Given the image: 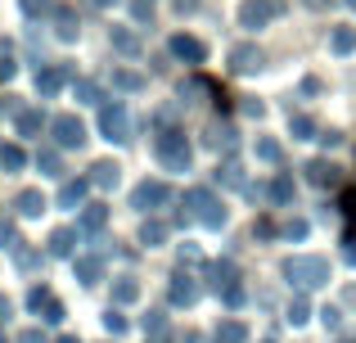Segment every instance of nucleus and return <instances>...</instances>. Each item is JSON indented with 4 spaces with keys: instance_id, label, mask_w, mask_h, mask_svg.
Segmentation results:
<instances>
[{
    "instance_id": "de8ad7c7",
    "label": "nucleus",
    "mask_w": 356,
    "mask_h": 343,
    "mask_svg": "<svg viewBox=\"0 0 356 343\" xmlns=\"http://www.w3.org/2000/svg\"><path fill=\"white\" fill-rule=\"evenodd\" d=\"M252 235H257V239H270V235H275V221H266V217H261L257 226H252Z\"/></svg>"
},
{
    "instance_id": "39448f33",
    "label": "nucleus",
    "mask_w": 356,
    "mask_h": 343,
    "mask_svg": "<svg viewBox=\"0 0 356 343\" xmlns=\"http://www.w3.org/2000/svg\"><path fill=\"white\" fill-rule=\"evenodd\" d=\"M275 14H284V0H243L239 5V27H266Z\"/></svg>"
},
{
    "instance_id": "ddd939ff",
    "label": "nucleus",
    "mask_w": 356,
    "mask_h": 343,
    "mask_svg": "<svg viewBox=\"0 0 356 343\" xmlns=\"http://www.w3.org/2000/svg\"><path fill=\"white\" fill-rule=\"evenodd\" d=\"M86 194H90V176L63 181L59 185V208H86Z\"/></svg>"
},
{
    "instance_id": "09e8293b",
    "label": "nucleus",
    "mask_w": 356,
    "mask_h": 343,
    "mask_svg": "<svg viewBox=\"0 0 356 343\" xmlns=\"http://www.w3.org/2000/svg\"><path fill=\"white\" fill-rule=\"evenodd\" d=\"M343 257H348V262L356 266V235H348V239H343Z\"/></svg>"
},
{
    "instance_id": "20e7f679",
    "label": "nucleus",
    "mask_w": 356,
    "mask_h": 343,
    "mask_svg": "<svg viewBox=\"0 0 356 343\" xmlns=\"http://www.w3.org/2000/svg\"><path fill=\"white\" fill-rule=\"evenodd\" d=\"M99 136L104 141H113V145H127L131 141V118H127V109L118 104H99Z\"/></svg>"
},
{
    "instance_id": "2eb2a0df",
    "label": "nucleus",
    "mask_w": 356,
    "mask_h": 343,
    "mask_svg": "<svg viewBox=\"0 0 356 343\" xmlns=\"http://www.w3.org/2000/svg\"><path fill=\"white\" fill-rule=\"evenodd\" d=\"M261 63H266V59H261L257 45H235V50H230V68H235V72H257Z\"/></svg>"
},
{
    "instance_id": "4be33fe9",
    "label": "nucleus",
    "mask_w": 356,
    "mask_h": 343,
    "mask_svg": "<svg viewBox=\"0 0 356 343\" xmlns=\"http://www.w3.org/2000/svg\"><path fill=\"white\" fill-rule=\"evenodd\" d=\"M136 298H140V280H136V276H118V280H113V303L127 308V303H136Z\"/></svg>"
},
{
    "instance_id": "603ef678",
    "label": "nucleus",
    "mask_w": 356,
    "mask_h": 343,
    "mask_svg": "<svg viewBox=\"0 0 356 343\" xmlns=\"http://www.w3.org/2000/svg\"><path fill=\"white\" fill-rule=\"evenodd\" d=\"M9 312H14V308H9V298H5V294H0V326H5V321H9Z\"/></svg>"
},
{
    "instance_id": "f03ea898",
    "label": "nucleus",
    "mask_w": 356,
    "mask_h": 343,
    "mask_svg": "<svg viewBox=\"0 0 356 343\" xmlns=\"http://www.w3.org/2000/svg\"><path fill=\"white\" fill-rule=\"evenodd\" d=\"M185 208H190V217L199 221V226H208V230H221L230 221V212H226V203L217 199V194L208 190V185H194L190 194H185Z\"/></svg>"
},
{
    "instance_id": "8fccbe9b",
    "label": "nucleus",
    "mask_w": 356,
    "mask_h": 343,
    "mask_svg": "<svg viewBox=\"0 0 356 343\" xmlns=\"http://www.w3.org/2000/svg\"><path fill=\"white\" fill-rule=\"evenodd\" d=\"M18 343H45V335H41V330H23V335H18Z\"/></svg>"
},
{
    "instance_id": "423d86ee",
    "label": "nucleus",
    "mask_w": 356,
    "mask_h": 343,
    "mask_svg": "<svg viewBox=\"0 0 356 343\" xmlns=\"http://www.w3.org/2000/svg\"><path fill=\"white\" fill-rule=\"evenodd\" d=\"M50 131H54V145H59V150H81V145H86V127L72 113H59L50 122Z\"/></svg>"
},
{
    "instance_id": "ea45409f",
    "label": "nucleus",
    "mask_w": 356,
    "mask_h": 343,
    "mask_svg": "<svg viewBox=\"0 0 356 343\" xmlns=\"http://www.w3.org/2000/svg\"><path fill=\"white\" fill-rule=\"evenodd\" d=\"M104 330H108V335H113V339H118V335H127V317L108 308V312H104Z\"/></svg>"
},
{
    "instance_id": "4c0bfd02",
    "label": "nucleus",
    "mask_w": 356,
    "mask_h": 343,
    "mask_svg": "<svg viewBox=\"0 0 356 343\" xmlns=\"http://www.w3.org/2000/svg\"><path fill=\"white\" fill-rule=\"evenodd\" d=\"M307 321H312V308H307V298L298 294V298L289 303V326H307Z\"/></svg>"
},
{
    "instance_id": "412c9836",
    "label": "nucleus",
    "mask_w": 356,
    "mask_h": 343,
    "mask_svg": "<svg viewBox=\"0 0 356 343\" xmlns=\"http://www.w3.org/2000/svg\"><path fill=\"white\" fill-rule=\"evenodd\" d=\"M266 194H270V203H293V199H298V185H293V176H284V172H280L275 181L266 185Z\"/></svg>"
},
{
    "instance_id": "dca6fc26",
    "label": "nucleus",
    "mask_w": 356,
    "mask_h": 343,
    "mask_svg": "<svg viewBox=\"0 0 356 343\" xmlns=\"http://www.w3.org/2000/svg\"><path fill=\"white\" fill-rule=\"evenodd\" d=\"M77 226H81V235H99V230L108 226V208H104V203H86Z\"/></svg>"
},
{
    "instance_id": "cd10ccee",
    "label": "nucleus",
    "mask_w": 356,
    "mask_h": 343,
    "mask_svg": "<svg viewBox=\"0 0 356 343\" xmlns=\"http://www.w3.org/2000/svg\"><path fill=\"white\" fill-rule=\"evenodd\" d=\"M72 90H77V104H104V99H99V81H90V77H77Z\"/></svg>"
},
{
    "instance_id": "052dcab7",
    "label": "nucleus",
    "mask_w": 356,
    "mask_h": 343,
    "mask_svg": "<svg viewBox=\"0 0 356 343\" xmlns=\"http://www.w3.org/2000/svg\"><path fill=\"white\" fill-rule=\"evenodd\" d=\"M352 9H356V0H352Z\"/></svg>"
},
{
    "instance_id": "473e14b6",
    "label": "nucleus",
    "mask_w": 356,
    "mask_h": 343,
    "mask_svg": "<svg viewBox=\"0 0 356 343\" xmlns=\"http://www.w3.org/2000/svg\"><path fill=\"white\" fill-rule=\"evenodd\" d=\"M113 86L118 90H140V86H145V77H140L136 68H113Z\"/></svg>"
},
{
    "instance_id": "7c9ffc66",
    "label": "nucleus",
    "mask_w": 356,
    "mask_h": 343,
    "mask_svg": "<svg viewBox=\"0 0 356 343\" xmlns=\"http://www.w3.org/2000/svg\"><path fill=\"white\" fill-rule=\"evenodd\" d=\"M289 131H293V141H312V136H316V122L307 113H289Z\"/></svg>"
},
{
    "instance_id": "aec40b11",
    "label": "nucleus",
    "mask_w": 356,
    "mask_h": 343,
    "mask_svg": "<svg viewBox=\"0 0 356 343\" xmlns=\"http://www.w3.org/2000/svg\"><path fill=\"white\" fill-rule=\"evenodd\" d=\"M14 208H18V217H41V212H45V194L41 190H23L14 199Z\"/></svg>"
},
{
    "instance_id": "a878e982",
    "label": "nucleus",
    "mask_w": 356,
    "mask_h": 343,
    "mask_svg": "<svg viewBox=\"0 0 356 343\" xmlns=\"http://www.w3.org/2000/svg\"><path fill=\"white\" fill-rule=\"evenodd\" d=\"M14 127H18V136H41V113L36 109H18Z\"/></svg>"
},
{
    "instance_id": "bb28decb",
    "label": "nucleus",
    "mask_w": 356,
    "mask_h": 343,
    "mask_svg": "<svg viewBox=\"0 0 356 343\" xmlns=\"http://www.w3.org/2000/svg\"><path fill=\"white\" fill-rule=\"evenodd\" d=\"M167 235H172V230H167V221H145V226H140V244H149V248H158Z\"/></svg>"
},
{
    "instance_id": "4468645a",
    "label": "nucleus",
    "mask_w": 356,
    "mask_h": 343,
    "mask_svg": "<svg viewBox=\"0 0 356 343\" xmlns=\"http://www.w3.org/2000/svg\"><path fill=\"white\" fill-rule=\"evenodd\" d=\"M172 54H176V59H185V63H203V54H208V50H203V41L176 32V36H172Z\"/></svg>"
},
{
    "instance_id": "e433bc0d",
    "label": "nucleus",
    "mask_w": 356,
    "mask_h": 343,
    "mask_svg": "<svg viewBox=\"0 0 356 343\" xmlns=\"http://www.w3.org/2000/svg\"><path fill=\"white\" fill-rule=\"evenodd\" d=\"M217 185H230V190H248V185H243V172L235 168V163H226V168H217Z\"/></svg>"
},
{
    "instance_id": "c756f323",
    "label": "nucleus",
    "mask_w": 356,
    "mask_h": 343,
    "mask_svg": "<svg viewBox=\"0 0 356 343\" xmlns=\"http://www.w3.org/2000/svg\"><path fill=\"white\" fill-rule=\"evenodd\" d=\"M23 163H27V154L18 145H0V168L5 172H23Z\"/></svg>"
},
{
    "instance_id": "4d7b16f0",
    "label": "nucleus",
    "mask_w": 356,
    "mask_h": 343,
    "mask_svg": "<svg viewBox=\"0 0 356 343\" xmlns=\"http://www.w3.org/2000/svg\"><path fill=\"white\" fill-rule=\"evenodd\" d=\"M302 5H312V9H321V5H330V0H302Z\"/></svg>"
},
{
    "instance_id": "49530a36",
    "label": "nucleus",
    "mask_w": 356,
    "mask_h": 343,
    "mask_svg": "<svg viewBox=\"0 0 356 343\" xmlns=\"http://www.w3.org/2000/svg\"><path fill=\"white\" fill-rule=\"evenodd\" d=\"M321 321H325V330H339V326H343V312H339V308H325Z\"/></svg>"
},
{
    "instance_id": "c03bdc74",
    "label": "nucleus",
    "mask_w": 356,
    "mask_h": 343,
    "mask_svg": "<svg viewBox=\"0 0 356 343\" xmlns=\"http://www.w3.org/2000/svg\"><path fill=\"white\" fill-rule=\"evenodd\" d=\"M284 239H307V221H302V217L284 221Z\"/></svg>"
},
{
    "instance_id": "1a4fd4ad",
    "label": "nucleus",
    "mask_w": 356,
    "mask_h": 343,
    "mask_svg": "<svg viewBox=\"0 0 356 343\" xmlns=\"http://www.w3.org/2000/svg\"><path fill=\"white\" fill-rule=\"evenodd\" d=\"M63 86H68V68H63V63H45V68H36V95H41V99H54Z\"/></svg>"
},
{
    "instance_id": "f8f14e48",
    "label": "nucleus",
    "mask_w": 356,
    "mask_h": 343,
    "mask_svg": "<svg viewBox=\"0 0 356 343\" xmlns=\"http://www.w3.org/2000/svg\"><path fill=\"white\" fill-rule=\"evenodd\" d=\"M72 276H77V285H99L104 280V257H95V253L72 257Z\"/></svg>"
},
{
    "instance_id": "864d4df0",
    "label": "nucleus",
    "mask_w": 356,
    "mask_h": 343,
    "mask_svg": "<svg viewBox=\"0 0 356 343\" xmlns=\"http://www.w3.org/2000/svg\"><path fill=\"white\" fill-rule=\"evenodd\" d=\"M343 212H348V217H356V194H348V199H343Z\"/></svg>"
},
{
    "instance_id": "a211bd4d",
    "label": "nucleus",
    "mask_w": 356,
    "mask_h": 343,
    "mask_svg": "<svg viewBox=\"0 0 356 343\" xmlns=\"http://www.w3.org/2000/svg\"><path fill=\"white\" fill-rule=\"evenodd\" d=\"M54 32H59V41H77L81 23H77V14H72L68 5H59V9H54Z\"/></svg>"
},
{
    "instance_id": "c9c22d12",
    "label": "nucleus",
    "mask_w": 356,
    "mask_h": 343,
    "mask_svg": "<svg viewBox=\"0 0 356 343\" xmlns=\"http://www.w3.org/2000/svg\"><path fill=\"white\" fill-rule=\"evenodd\" d=\"M14 266H18V271H36V266H41V253L18 244V248H14Z\"/></svg>"
},
{
    "instance_id": "393cba45",
    "label": "nucleus",
    "mask_w": 356,
    "mask_h": 343,
    "mask_svg": "<svg viewBox=\"0 0 356 343\" xmlns=\"http://www.w3.org/2000/svg\"><path fill=\"white\" fill-rule=\"evenodd\" d=\"M108 41H113L118 54H140V36L131 32V27H113V36H108Z\"/></svg>"
},
{
    "instance_id": "bf43d9fd",
    "label": "nucleus",
    "mask_w": 356,
    "mask_h": 343,
    "mask_svg": "<svg viewBox=\"0 0 356 343\" xmlns=\"http://www.w3.org/2000/svg\"><path fill=\"white\" fill-rule=\"evenodd\" d=\"M0 343H9V339H5V335H0Z\"/></svg>"
},
{
    "instance_id": "6e6d98bb",
    "label": "nucleus",
    "mask_w": 356,
    "mask_h": 343,
    "mask_svg": "<svg viewBox=\"0 0 356 343\" xmlns=\"http://www.w3.org/2000/svg\"><path fill=\"white\" fill-rule=\"evenodd\" d=\"M185 343H203V335H194V330H190V335H185Z\"/></svg>"
},
{
    "instance_id": "a18cd8bd",
    "label": "nucleus",
    "mask_w": 356,
    "mask_h": 343,
    "mask_svg": "<svg viewBox=\"0 0 356 343\" xmlns=\"http://www.w3.org/2000/svg\"><path fill=\"white\" fill-rule=\"evenodd\" d=\"M0 248H18V235H14V221H0Z\"/></svg>"
},
{
    "instance_id": "f3484780",
    "label": "nucleus",
    "mask_w": 356,
    "mask_h": 343,
    "mask_svg": "<svg viewBox=\"0 0 356 343\" xmlns=\"http://www.w3.org/2000/svg\"><path fill=\"white\" fill-rule=\"evenodd\" d=\"M235 285H239V271H235V262H230V257L212 262V289L226 294V289H235Z\"/></svg>"
},
{
    "instance_id": "9d476101",
    "label": "nucleus",
    "mask_w": 356,
    "mask_h": 343,
    "mask_svg": "<svg viewBox=\"0 0 356 343\" xmlns=\"http://www.w3.org/2000/svg\"><path fill=\"white\" fill-rule=\"evenodd\" d=\"M167 298H172V308H194V303H199V285H194V276L176 271L172 285H167Z\"/></svg>"
},
{
    "instance_id": "f704fd0d",
    "label": "nucleus",
    "mask_w": 356,
    "mask_h": 343,
    "mask_svg": "<svg viewBox=\"0 0 356 343\" xmlns=\"http://www.w3.org/2000/svg\"><path fill=\"white\" fill-rule=\"evenodd\" d=\"M36 168H41V176H59V172H63L59 150H41V154H36Z\"/></svg>"
},
{
    "instance_id": "c85d7f7f",
    "label": "nucleus",
    "mask_w": 356,
    "mask_h": 343,
    "mask_svg": "<svg viewBox=\"0 0 356 343\" xmlns=\"http://www.w3.org/2000/svg\"><path fill=\"white\" fill-rule=\"evenodd\" d=\"M330 45H334V54H352L356 50V27H334Z\"/></svg>"
},
{
    "instance_id": "13d9d810",
    "label": "nucleus",
    "mask_w": 356,
    "mask_h": 343,
    "mask_svg": "<svg viewBox=\"0 0 356 343\" xmlns=\"http://www.w3.org/2000/svg\"><path fill=\"white\" fill-rule=\"evenodd\" d=\"M59 343H81V339H77V335H63V339H59Z\"/></svg>"
},
{
    "instance_id": "f257e3e1",
    "label": "nucleus",
    "mask_w": 356,
    "mask_h": 343,
    "mask_svg": "<svg viewBox=\"0 0 356 343\" xmlns=\"http://www.w3.org/2000/svg\"><path fill=\"white\" fill-rule=\"evenodd\" d=\"M284 280L293 285L298 294H312V289H321V285H330V262H325V257H312V253L289 257L284 262Z\"/></svg>"
},
{
    "instance_id": "6e6552de",
    "label": "nucleus",
    "mask_w": 356,
    "mask_h": 343,
    "mask_svg": "<svg viewBox=\"0 0 356 343\" xmlns=\"http://www.w3.org/2000/svg\"><path fill=\"white\" fill-rule=\"evenodd\" d=\"M27 308H32V312H41V321H45V326H59V321H63V303L54 298V294L45 289V285H36V289L27 294Z\"/></svg>"
},
{
    "instance_id": "7ed1b4c3",
    "label": "nucleus",
    "mask_w": 356,
    "mask_h": 343,
    "mask_svg": "<svg viewBox=\"0 0 356 343\" xmlns=\"http://www.w3.org/2000/svg\"><path fill=\"white\" fill-rule=\"evenodd\" d=\"M154 154H158V163H163L167 172H190V159H194L185 131H172V127H163V131H158Z\"/></svg>"
},
{
    "instance_id": "0eeeda50",
    "label": "nucleus",
    "mask_w": 356,
    "mask_h": 343,
    "mask_svg": "<svg viewBox=\"0 0 356 343\" xmlns=\"http://www.w3.org/2000/svg\"><path fill=\"white\" fill-rule=\"evenodd\" d=\"M167 199H172L167 181H140L136 190H131V208H140V212H149V208H163Z\"/></svg>"
},
{
    "instance_id": "5fc2aeb1",
    "label": "nucleus",
    "mask_w": 356,
    "mask_h": 343,
    "mask_svg": "<svg viewBox=\"0 0 356 343\" xmlns=\"http://www.w3.org/2000/svg\"><path fill=\"white\" fill-rule=\"evenodd\" d=\"M86 5H95V9H108V5H118V0H86Z\"/></svg>"
},
{
    "instance_id": "79ce46f5",
    "label": "nucleus",
    "mask_w": 356,
    "mask_h": 343,
    "mask_svg": "<svg viewBox=\"0 0 356 343\" xmlns=\"http://www.w3.org/2000/svg\"><path fill=\"white\" fill-rule=\"evenodd\" d=\"M131 18H136V23H149V18H154V0H136V5H131Z\"/></svg>"
},
{
    "instance_id": "5701e85b",
    "label": "nucleus",
    "mask_w": 356,
    "mask_h": 343,
    "mask_svg": "<svg viewBox=\"0 0 356 343\" xmlns=\"http://www.w3.org/2000/svg\"><path fill=\"white\" fill-rule=\"evenodd\" d=\"M212 343H248V326H243V321H221Z\"/></svg>"
},
{
    "instance_id": "72a5a7b5",
    "label": "nucleus",
    "mask_w": 356,
    "mask_h": 343,
    "mask_svg": "<svg viewBox=\"0 0 356 343\" xmlns=\"http://www.w3.org/2000/svg\"><path fill=\"white\" fill-rule=\"evenodd\" d=\"M257 159H261V163H280V159H284L280 141H270V136H257Z\"/></svg>"
},
{
    "instance_id": "6ab92c4d",
    "label": "nucleus",
    "mask_w": 356,
    "mask_h": 343,
    "mask_svg": "<svg viewBox=\"0 0 356 343\" xmlns=\"http://www.w3.org/2000/svg\"><path fill=\"white\" fill-rule=\"evenodd\" d=\"M118 176H122V168H118L113 159H99L95 168H90V185H99V190H113Z\"/></svg>"
},
{
    "instance_id": "37998d69",
    "label": "nucleus",
    "mask_w": 356,
    "mask_h": 343,
    "mask_svg": "<svg viewBox=\"0 0 356 343\" xmlns=\"http://www.w3.org/2000/svg\"><path fill=\"white\" fill-rule=\"evenodd\" d=\"M243 298H248V294H243V285H235V289H226V294H221V303H226L230 312H235V308H243Z\"/></svg>"
},
{
    "instance_id": "2f4dec72",
    "label": "nucleus",
    "mask_w": 356,
    "mask_h": 343,
    "mask_svg": "<svg viewBox=\"0 0 356 343\" xmlns=\"http://www.w3.org/2000/svg\"><path fill=\"white\" fill-rule=\"evenodd\" d=\"M208 145H212V150H235V127H212V131H208Z\"/></svg>"
},
{
    "instance_id": "58836bf2",
    "label": "nucleus",
    "mask_w": 356,
    "mask_h": 343,
    "mask_svg": "<svg viewBox=\"0 0 356 343\" xmlns=\"http://www.w3.org/2000/svg\"><path fill=\"white\" fill-rule=\"evenodd\" d=\"M145 335H154V339L167 335V317H163V312H149V317H145Z\"/></svg>"
},
{
    "instance_id": "b1692460",
    "label": "nucleus",
    "mask_w": 356,
    "mask_h": 343,
    "mask_svg": "<svg viewBox=\"0 0 356 343\" xmlns=\"http://www.w3.org/2000/svg\"><path fill=\"white\" fill-rule=\"evenodd\" d=\"M72 244H77V230H68V226H59L50 235V253L54 257H72Z\"/></svg>"
},
{
    "instance_id": "3c124183",
    "label": "nucleus",
    "mask_w": 356,
    "mask_h": 343,
    "mask_svg": "<svg viewBox=\"0 0 356 343\" xmlns=\"http://www.w3.org/2000/svg\"><path fill=\"white\" fill-rule=\"evenodd\" d=\"M199 5H203V0H176V9H181V14H194Z\"/></svg>"
},
{
    "instance_id": "9b49d317",
    "label": "nucleus",
    "mask_w": 356,
    "mask_h": 343,
    "mask_svg": "<svg viewBox=\"0 0 356 343\" xmlns=\"http://www.w3.org/2000/svg\"><path fill=\"white\" fill-rule=\"evenodd\" d=\"M302 172H307V181L321 185V190H334V185H343V168H334L330 159H312Z\"/></svg>"
},
{
    "instance_id": "a19ab883",
    "label": "nucleus",
    "mask_w": 356,
    "mask_h": 343,
    "mask_svg": "<svg viewBox=\"0 0 356 343\" xmlns=\"http://www.w3.org/2000/svg\"><path fill=\"white\" fill-rule=\"evenodd\" d=\"M50 9H54L50 0H23V14H27V18H45Z\"/></svg>"
}]
</instances>
